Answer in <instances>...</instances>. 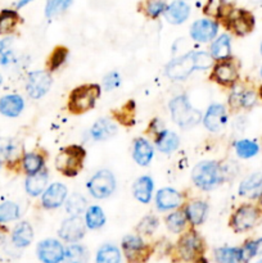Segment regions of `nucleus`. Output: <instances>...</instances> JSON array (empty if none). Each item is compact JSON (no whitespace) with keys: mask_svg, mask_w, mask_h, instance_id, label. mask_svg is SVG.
I'll list each match as a JSON object with an SVG mask.
<instances>
[{"mask_svg":"<svg viewBox=\"0 0 262 263\" xmlns=\"http://www.w3.org/2000/svg\"><path fill=\"white\" fill-rule=\"evenodd\" d=\"M120 249L113 244H104L97 253V263H120Z\"/></svg>","mask_w":262,"mask_h":263,"instance_id":"obj_39","label":"nucleus"},{"mask_svg":"<svg viewBox=\"0 0 262 263\" xmlns=\"http://www.w3.org/2000/svg\"><path fill=\"white\" fill-rule=\"evenodd\" d=\"M158 228V218L156 216H146L139 222L138 231L143 235H151Z\"/></svg>","mask_w":262,"mask_h":263,"instance_id":"obj_46","label":"nucleus"},{"mask_svg":"<svg viewBox=\"0 0 262 263\" xmlns=\"http://www.w3.org/2000/svg\"><path fill=\"white\" fill-rule=\"evenodd\" d=\"M121 85V76L118 74V72H109L108 74H105V77L103 79V87L105 90H115L117 89Z\"/></svg>","mask_w":262,"mask_h":263,"instance_id":"obj_47","label":"nucleus"},{"mask_svg":"<svg viewBox=\"0 0 262 263\" xmlns=\"http://www.w3.org/2000/svg\"><path fill=\"white\" fill-rule=\"evenodd\" d=\"M166 7L164 0H144L141 3V10L151 20H156L159 15L163 14Z\"/></svg>","mask_w":262,"mask_h":263,"instance_id":"obj_42","label":"nucleus"},{"mask_svg":"<svg viewBox=\"0 0 262 263\" xmlns=\"http://www.w3.org/2000/svg\"><path fill=\"white\" fill-rule=\"evenodd\" d=\"M53 80L50 72L46 71H32L28 73L26 80V91L28 97L32 99H40L45 97L50 90Z\"/></svg>","mask_w":262,"mask_h":263,"instance_id":"obj_11","label":"nucleus"},{"mask_svg":"<svg viewBox=\"0 0 262 263\" xmlns=\"http://www.w3.org/2000/svg\"><path fill=\"white\" fill-rule=\"evenodd\" d=\"M257 263H262V259H261V261H258V262H257Z\"/></svg>","mask_w":262,"mask_h":263,"instance_id":"obj_58","label":"nucleus"},{"mask_svg":"<svg viewBox=\"0 0 262 263\" xmlns=\"http://www.w3.org/2000/svg\"><path fill=\"white\" fill-rule=\"evenodd\" d=\"M105 223L104 211L99 205H90L85 211V225L90 230H98Z\"/></svg>","mask_w":262,"mask_h":263,"instance_id":"obj_32","label":"nucleus"},{"mask_svg":"<svg viewBox=\"0 0 262 263\" xmlns=\"http://www.w3.org/2000/svg\"><path fill=\"white\" fill-rule=\"evenodd\" d=\"M234 149H235L236 156L243 159L252 158L257 156L259 152V146L256 141L249 140V139H241L234 143Z\"/></svg>","mask_w":262,"mask_h":263,"instance_id":"obj_36","label":"nucleus"},{"mask_svg":"<svg viewBox=\"0 0 262 263\" xmlns=\"http://www.w3.org/2000/svg\"><path fill=\"white\" fill-rule=\"evenodd\" d=\"M49 181V174L43 170V171L38 172L35 175H30L27 176L25 182V189L30 197H39L44 193V190L48 187Z\"/></svg>","mask_w":262,"mask_h":263,"instance_id":"obj_28","label":"nucleus"},{"mask_svg":"<svg viewBox=\"0 0 262 263\" xmlns=\"http://www.w3.org/2000/svg\"><path fill=\"white\" fill-rule=\"evenodd\" d=\"M68 198V189L62 182H53L41 194V205L45 210H57L62 207Z\"/></svg>","mask_w":262,"mask_h":263,"instance_id":"obj_14","label":"nucleus"},{"mask_svg":"<svg viewBox=\"0 0 262 263\" xmlns=\"http://www.w3.org/2000/svg\"><path fill=\"white\" fill-rule=\"evenodd\" d=\"M102 94V87L98 84H84L74 87L68 97V110L72 115H82L92 109Z\"/></svg>","mask_w":262,"mask_h":263,"instance_id":"obj_3","label":"nucleus"},{"mask_svg":"<svg viewBox=\"0 0 262 263\" xmlns=\"http://www.w3.org/2000/svg\"><path fill=\"white\" fill-rule=\"evenodd\" d=\"M117 134V126L109 118H100L90 128V136L95 141H104Z\"/></svg>","mask_w":262,"mask_h":263,"instance_id":"obj_25","label":"nucleus"},{"mask_svg":"<svg viewBox=\"0 0 262 263\" xmlns=\"http://www.w3.org/2000/svg\"><path fill=\"white\" fill-rule=\"evenodd\" d=\"M203 125L210 133H220L228 122V112L225 105L215 103L208 107L203 116Z\"/></svg>","mask_w":262,"mask_h":263,"instance_id":"obj_16","label":"nucleus"},{"mask_svg":"<svg viewBox=\"0 0 262 263\" xmlns=\"http://www.w3.org/2000/svg\"><path fill=\"white\" fill-rule=\"evenodd\" d=\"M223 25L235 36H247L254 28V17L252 13L244 9H231L226 12L222 18Z\"/></svg>","mask_w":262,"mask_h":263,"instance_id":"obj_8","label":"nucleus"},{"mask_svg":"<svg viewBox=\"0 0 262 263\" xmlns=\"http://www.w3.org/2000/svg\"><path fill=\"white\" fill-rule=\"evenodd\" d=\"M184 212L188 218V222L192 226H199L204 222L205 217L208 215V204L207 202L200 199L190 200L184 205Z\"/></svg>","mask_w":262,"mask_h":263,"instance_id":"obj_19","label":"nucleus"},{"mask_svg":"<svg viewBox=\"0 0 262 263\" xmlns=\"http://www.w3.org/2000/svg\"><path fill=\"white\" fill-rule=\"evenodd\" d=\"M20 143L14 139L0 138V154L7 159H14L20 154Z\"/></svg>","mask_w":262,"mask_h":263,"instance_id":"obj_43","label":"nucleus"},{"mask_svg":"<svg viewBox=\"0 0 262 263\" xmlns=\"http://www.w3.org/2000/svg\"><path fill=\"white\" fill-rule=\"evenodd\" d=\"M13 61V53L9 49V41L2 40L0 41V64L10 63Z\"/></svg>","mask_w":262,"mask_h":263,"instance_id":"obj_48","label":"nucleus"},{"mask_svg":"<svg viewBox=\"0 0 262 263\" xmlns=\"http://www.w3.org/2000/svg\"><path fill=\"white\" fill-rule=\"evenodd\" d=\"M86 151L81 145H68L61 149L54 159L55 170L66 177H74L84 167Z\"/></svg>","mask_w":262,"mask_h":263,"instance_id":"obj_4","label":"nucleus"},{"mask_svg":"<svg viewBox=\"0 0 262 263\" xmlns=\"http://www.w3.org/2000/svg\"><path fill=\"white\" fill-rule=\"evenodd\" d=\"M21 166L27 176L38 174V172L45 170V156L41 152L25 153L21 158Z\"/></svg>","mask_w":262,"mask_h":263,"instance_id":"obj_26","label":"nucleus"},{"mask_svg":"<svg viewBox=\"0 0 262 263\" xmlns=\"http://www.w3.org/2000/svg\"><path fill=\"white\" fill-rule=\"evenodd\" d=\"M68 49L66 46H55L53 49V51L50 53V55L48 57V61H46V69L49 72H54L57 69L61 68L64 63H66L67 58H68Z\"/></svg>","mask_w":262,"mask_h":263,"instance_id":"obj_34","label":"nucleus"},{"mask_svg":"<svg viewBox=\"0 0 262 263\" xmlns=\"http://www.w3.org/2000/svg\"><path fill=\"white\" fill-rule=\"evenodd\" d=\"M192 180L198 189L210 192L222 184L225 180V172L218 162L203 161L193 168Z\"/></svg>","mask_w":262,"mask_h":263,"instance_id":"obj_2","label":"nucleus"},{"mask_svg":"<svg viewBox=\"0 0 262 263\" xmlns=\"http://www.w3.org/2000/svg\"><path fill=\"white\" fill-rule=\"evenodd\" d=\"M154 182L151 176H141L135 180L133 185V195L138 202L148 204L153 195Z\"/></svg>","mask_w":262,"mask_h":263,"instance_id":"obj_24","label":"nucleus"},{"mask_svg":"<svg viewBox=\"0 0 262 263\" xmlns=\"http://www.w3.org/2000/svg\"><path fill=\"white\" fill-rule=\"evenodd\" d=\"M262 193V174H253L239 185V194L247 198H258Z\"/></svg>","mask_w":262,"mask_h":263,"instance_id":"obj_30","label":"nucleus"},{"mask_svg":"<svg viewBox=\"0 0 262 263\" xmlns=\"http://www.w3.org/2000/svg\"><path fill=\"white\" fill-rule=\"evenodd\" d=\"M171 118L181 128H189L202 121V113L194 109L186 95H177L170 102Z\"/></svg>","mask_w":262,"mask_h":263,"instance_id":"obj_5","label":"nucleus"},{"mask_svg":"<svg viewBox=\"0 0 262 263\" xmlns=\"http://www.w3.org/2000/svg\"><path fill=\"white\" fill-rule=\"evenodd\" d=\"M20 205L14 202H4L0 204V222H10L20 217Z\"/></svg>","mask_w":262,"mask_h":263,"instance_id":"obj_44","label":"nucleus"},{"mask_svg":"<svg viewBox=\"0 0 262 263\" xmlns=\"http://www.w3.org/2000/svg\"><path fill=\"white\" fill-rule=\"evenodd\" d=\"M64 263H86L87 251L80 244H72L64 251Z\"/></svg>","mask_w":262,"mask_h":263,"instance_id":"obj_40","label":"nucleus"},{"mask_svg":"<svg viewBox=\"0 0 262 263\" xmlns=\"http://www.w3.org/2000/svg\"><path fill=\"white\" fill-rule=\"evenodd\" d=\"M213 63L215 61L208 51H189L169 62L164 68V73L172 81H184L193 72L211 68Z\"/></svg>","mask_w":262,"mask_h":263,"instance_id":"obj_1","label":"nucleus"},{"mask_svg":"<svg viewBox=\"0 0 262 263\" xmlns=\"http://www.w3.org/2000/svg\"><path fill=\"white\" fill-rule=\"evenodd\" d=\"M72 2L73 0H48L45 5V15L48 18H53L66 12L71 7Z\"/></svg>","mask_w":262,"mask_h":263,"instance_id":"obj_45","label":"nucleus"},{"mask_svg":"<svg viewBox=\"0 0 262 263\" xmlns=\"http://www.w3.org/2000/svg\"><path fill=\"white\" fill-rule=\"evenodd\" d=\"M0 167H2V161H0Z\"/></svg>","mask_w":262,"mask_h":263,"instance_id":"obj_59","label":"nucleus"},{"mask_svg":"<svg viewBox=\"0 0 262 263\" xmlns=\"http://www.w3.org/2000/svg\"><path fill=\"white\" fill-rule=\"evenodd\" d=\"M258 97L261 98V100H262V85L259 86V89H258Z\"/></svg>","mask_w":262,"mask_h":263,"instance_id":"obj_54","label":"nucleus"},{"mask_svg":"<svg viewBox=\"0 0 262 263\" xmlns=\"http://www.w3.org/2000/svg\"><path fill=\"white\" fill-rule=\"evenodd\" d=\"M31 2H33V0H20V2L17 3V8H18V9H20V8H23L25 5L30 4Z\"/></svg>","mask_w":262,"mask_h":263,"instance_id":"obj_50","label":"nucleus"},{"mask_svg":"<svg viewBox=\"0 0 262 263\" xmlns=\"http://www.w3.org/2000/svg\"><path fill=\"white\" fill-rule=\"evenodd\" d=\"M262 211L258 205L241 204L231 215L230 226L235 233H244L253 229L261 220Z\"/></svg>","mask_w":262,"mask_h":263,"instance_id":"obj_7","label":"nucleus"},{"mask_svg":"<svg viewBox=\"0 0 262 263\" xmlns=\"http://www.w3.org/2000/svg\"><path fill=\"white\" fill-rule=\"evenodd\" d=\"M23 109H25V100L21 95L9 94L0 99V113L5 117H18Z\"/></svg>","mask_w":262,"mask_h":263,"instance_id":"obj_23","label":"nucleus"},{"mask_svg":"<svg viewBox=\"0 0 262 263\" xmlns=\"http://www.w3.org/2000/svg\"><path fill=\"white\" fill-rule=\"evenodd\" d=\"M261 77H262V67H261Z\"/></svg>","mask_w":262,"mask_h":263,"instance_id":"obj_57","label":"nucleus"},{"mask_svg":"<svg viewBox=\"0 0 262 263\" xmlns=\"http://www.w3.org/2000/svg\"><path fill=\"white\" fill-rule=\"evenodd\" d=\"M4 238H5V229L0 226V243L4 240Z\"/></svg>","mask_w":262,"mask_h":263,"instance_id":"obj_52","label":"nucleus"},{"mask_svg":"<svg viewBox=\"0 0 262 263\" xmlns=\"http://www.w3.org/2000/svg\"><path fill=\"white\" fill-rule=\"evenodd\" d=\"M211 80L220 86L233 87L239 80V68L233 58L217 61L211 67Z\"/></svg>","mask_w":262,"mask_h":263,"instance_id":"obj_9","label":"nucleus"},{"mask_svg":"<svg viewBox=\"0 0 262 263\" xmlns=\"http://www.w3.org/2000/svg\"><path fill=\"white\" fill-rule=\"evenodd\" d=\"M215 257L218 263H241L243 257H241V251L239 248H218L216 249Z\"/></svg>","mask_w":262,"mask_h":263,"instance_id":"obj_41","label":"nucleus"},{"mask_svg":"<svg viewBox=\"0 0 262 263\" xmlns=\"http://www.w3.org/2000/svg\"><path fill=\"white\" fill-rule=\"evenodd\" d=\"M190 7L185 3V0H175L169 4L164 9V18L171 25H181L189 18Z\"/></svg>","mask_w":262,"mask_h":263,"instance_id":"obj_21","label":"nucleus"},{"mask_svg":"<svg viewBox=\"0 0 262 263\" xmlns=\"http://www.w3.org/2000/svg\"><path fill=\"white\" fill-rule=\"evenodd\" d=\"M66 211L71 216H81L87 210V200L81 194H71L64 202Z\"/></svg>","mask_w":262,"mask_h":263,"instance_id":"obj_37","label":"nucleus"},{"mask_svg":"<svg viewBox=\"0 0 262 263\" xmlns=\"http://www.w3.org/2000/svg\"><path fill=\"white\" fill-rule=\"evenodd\" d=\"M122 249L126 258L134 263L146 261L151 253L143 239L138 235H126L122 240Z\"/></svg>","mask_w":262,"mask_h":263,"instance_id":"obj_13","label":"nucleus"},{"mask_svg":"<svg viewBox=\"0 0 262 263\" xmlns=\"http://www.w3.org/2000/svg\"><path fill=\"white\" fill-rule=\"evenodd\" d=\"M257 243V254H262V238L259 240H256Z\"/></svg>","mask_w":262,"mask_h":263,"instance_id":"obj_51","label":"nucleus"},{"mask_svg":"<svg viewBox=\"0 0 262 263\" xmlns=\"http://www.w3.org/2000/svg\"><path fill=\"white\" fill-rule=\"evenodd\" d=\"M240 251L241 257H243V262H248L249 259L257 256V243L254 240L247 241L243 248H240Z\"/></svg>","mask_w":262,"mask_h":263,"instance_id":"obj_49","label":"nucleus"},{"mask_svg":"<svg viewBox=\"0 0 262 263\" xmlns=\"http://www.w3.org/2000/svg\"><path fill=\"white\" fill-rule=\"evenodd\" d=\"M204 251V243L195 230H189L180 238L176 254L182 261H195Z\"/></svg>","mask_w":262,"mask_h":263,"instance_id":"obj_10","label":"nucleus"},{"mask_svg":"<svg viewBox=\"0 0 262 263\" xmlns=\"http://www.w3.org/2000/svg\"><path fill=\"white\" fill-rule=\"evenodd\" d=\"M257 92L252 89H240V90H233L229 102L233 108H249L253 107L257 103Z\"/></svg>","mask_w":262,"mask_h":263,"instance_id":"obj_29","label":"nucleus"},{"mask_svg":"<svg viewBox=\"0 0 262 263\" xmlns=\"http://www.w3.org/2000/svg\"><path fill=\"white\" fill-rule=\"evenodd\" d=\"M116 177L109 170L95 172L87 181V190L95 199H107L116 192Z\"/></svg>","mask_w":262,"mask_h":263,"instance_id":"obj_6","label":"nucleus"},{"mask_svg":"<svg viewBox=\"0 0 262 263\" xmlns=\"http://www.w3.org/2000/svg\"><path fill=\"white\" fill-rule=\"evenodd\" d=\"M259 50H261V54H262V44H261V49H259Z\"/></svg>","mask_w":262,"mask_h":263,"instance_id":"obj_56","label":"nucleus"},{"mask_svg":"<svg viewBox=\"0 0 262 263\" xmlns=\"http://www.w3.org/2000/svg\"><path fill=\"white\" fill-rule=\"evenodd\" d=\"M63 246L55 239H45L38 246L39 259L44 263H59L64 258Z\"/></svg>","mask_w":262,"mask_h":263,"instance_id":"obj_18","label":"nucleus"},{"mask_svg":"<svg viewBox=\"0 0 262 263\" xmlns=\"http://www.w3.org/2000/svg\"><path fill=\"white\" fill-rule=\"evenodd\" d=\"M184 205V194L172 187L159 189L156 194V207L161 212L174 211Z\"/></svg>","mask_w":262,"mask_h":263,"instance_id":"obj_17","label":"nucleus"},{"mask_svg":"<svg viewBox=\"0 0 262 263\" xmlns=\"http://www.w3.org/2000/svg\"><path fill=\"white\" fill-rule=\"evenodd\" d=\"M257 199H258V203H257V205H258L259 210L262 211V193H261V194H259V197L257 198Z\"/></svg>","mask_w":262,"mask_h":263,"instance_id":"obj_53","label":"nucleus"},{"mask_svg":"<svg viewBox=\"0 0 262 263\" xmlns=\"http://www.w3.org/2000/svg\"><path fill=\"white\" fill-rule=\"evenodd\" d=\"M188 223V218L185 216L184 210H174L171 211L169 216L166 217V226L171 233L180 234L185 229Z\"/></svg>","mask_w":262,"mask_h":263,"instance_id":"obj_35","label":"nucleus"},{"mask_svg":"<svg viewBox=\"0 0 262 263\" xmlns=\"http://www.w3.org/2000/svg\"><path fill=\"white\" fill-rule=\"evenodd\" d=\"M154 145L161 153H174L180 146V138L176 133L170 130H162L154 136Z\"/></svg>","mask_w":262,"mask_h":263,"instance_id":"obj_22","label":"nucleus"},{"mask_svg":"<svg viewBox=\"0 0 262 263\" xmlns=\"http://www.w3.org/2000/svg\"><path fill=\"white\" fill-rule=\"evenodd\" d=\"M210 54L213 61H225L231 58V37L228 33L220 35L212 41L210 48Z\"/></svg>","mask_w":262,"mask_h":263,"instance_id":"obj_27","label":"nucleus"},{"mask_svg":"<svg viewBox=\"0 0 262 263\" xmlns=\"http://www.w3.org/2000/svg\"><path fill=\"white\" fill-rule=\"evenodd\" d=\"M33 239L32 226L28 222H21L14 228L12 234V241L18 248H25L30 246Z\"/></svg>","mask_w":262,"mask_h":263,"instance_id":"obj_31","label":"nucleus"},{"mask_svg":"<svg viewBox=\"0 0 262 263\" xmlns=\"http://www.w3.org/2000/svg\"><path fill=\"white\" fill-rule=\"evenodd\" d=\"M85 231H86L85 221H82L80 216H71L62 222L58 235L67 243H76L84 238Z\"/></svg>","mask_w":262,"mask_h":263,"instance_id":"obj_15","label":"nucleus"},{"mask_svg":"<svg viewBox=\"0 0 262 263\" xmlns=\"http://www.w3.org/2000/svg\"><path fill=\"white\" fill-rule=\"evenodd\" d=\"M228 10L229 8L225 0H207L203 7V13L212 20H222Z\"/></svg>","mask_w":262,"mask_h":263,"instance_id":"obj_38","label":"nucleus"},{"mask_svg":"<svg viewBox=\"0 0 262 263\" xmlns=\"http://www.w3.org/2000/svg\"><path fill=\"white\" fill-rule=\"evenodd\" d=\"M2 84H3V77L0 76V86H2Z\"/></svg>","mask_w":262,"mask_h":263,"instance_id":"obj_55","label":"nucleus"},{"mask_svg":"<svg viewBox=\"0 0 262 263\" xmlns=\"http://www.w3.org/2000/svg\"><path fill=\"white\" fill-rule=\"evenodd\" d=\"M154 157V148L151 141L144 138H138L133 143V158L136 164L141 167L149 166Z\"/></svg>","mask_w":262,"mask_h":263,"instance_id":"obj_20","label":"nucleus"},{"mask_svg":"<svg viewBox=\"0 0 262 263\" xmlns=\"http://www.w3.org/2000/svg\"><path fill=\"white\" fill-rule=\"evenodd\" d=\"M218 33V23L212 18H200L190 27V37L197 43H211Z\"/></svg>","mask_w":262,"mask_h":263,"instance_id":"obj_12","label":"nucleus"},{"mask_svg":"<svg viewBox=\"0 0 262 263\" xmlns=\"http://www.w3.org/2000/svg\"><path fill=\"white\" fill-rule=\"evenodd\" d=\"M20 23V14L15 10L4 9L0 12V35H9Z\"/></svg>","mask_w":262,"mask_h":263,"instance_id":"obj_33","label":"nucleus"}]
</instances>
